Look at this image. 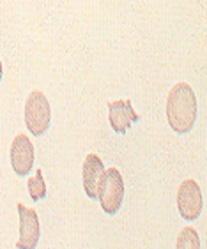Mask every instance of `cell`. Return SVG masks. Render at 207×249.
Wrapping results in <instances>:
<instances>
[{
	"label": "cell",
	"instance_id": "10",
	"mask_svg": "<svg viewBox=\"0 0 207 249\" xmlns=\"http://www.w3.org/2000/svg\"><path fill=\"white\" fill-rule=\"evenodd\" d=\"M29 195L34 201L43 200V198L46 196V184H44L41 168H38V170H36V177H32L29 180Z\"/></svg>",
	"mask_w": 207,
	"mask_h": 249
},
{
	"label": "cell",
	"instance_id": "7",
	"mask_svg": "<svg viewBox=\"0 0 207 249\" xmlns=\"http://www.w3.org/2000/svg\"><path fill=\"white\" fill-rule=\"evenodd\" d=\"M108 120L117 134H124L133 122H140V115L133 110L130 99H117L108 103Z\"/></svg>",
	"mask_w": 207,
	"mask_h": 249
},
{
	"label": "cell",
	"instance_id": "3",
	"mask_svg": "<svg viewBox=\"0 0 207 249\" xmlns=\"http://www.w3.org/2000/svg\"><path fill=\"white\" fill-rule=\"evenodd\" d=\"M97 200L108 216H113L119 212L122 200H124V178L117 168L105 170L99 187H97Z\"/></svg>",
	"mask_w": 207,
	"mask_h": 249
},
{
	"label": "cell",
	"instance_id": "11",
	"mask_svg": "<svg viewBox=\"0 0 207 249\" xmlns=\"http://www.w3.org/2000/svg\"><path fill=\"white\" fill-rule=\"evenodd\" d=\"M2 72H4V69H2V60H0V82H2Z\"/></svg>",
	"mask_w": 207,
	"mask_h": 249
},
{
	"label": "cell",
	"instance_id": "4",
	"mask_svg": "<svg viewBox=\"0 0 207 249\" xmlns=\"http://www.w3.org/2000/svg\"><path fill=\"white\" fill-rule=\"evenodd\" d=\"M202 191L195 180L188 178L177 189V211L184 221H195L202 214Z\"/></svg>",
	"mask_w": 207,
	"mask_h": 249
},
{
	"label": "cell",
	"instance_id": "8",
	"mask_svg": "<svg viewBox=\"0 0 207 249\" xmlns=\"http://www.w3.org/2000/svg\"><path fill=\"white\" fill-rule=\"evenodd\" d=\"M103 173H105V164L101 159L97 158L96 154H87L82 166V184L87 196L91 200L97 198V187L101 182Z\"/></svg>",
	"mask_w": 207,
	"mask_h": 249
},
{
	"label": "cell",
	"instance_id": "9",
	"mask_svg": "<svg viewBox=\"0 0 207 249\" xmlns=\"http://www.w3.org/2000/svg\"><path fill=\"white\" fill-rule=\"evenodd\" d=\"M175 249H200V237L193 226H184L175 242Z\"/></svg>",
	"mask_w": 207,
	"mask_h": 249
},
{
	"label": "cell",
	"instance_id": "2",
	"mask_svg": "<svg viewBox=\"0 0 207 249\" xmlns=\"http://www.w3.org/2000/svg\"><path fill=\"white\" fill-rule=\"evenodd\" d=\"M52 124V106L43 92L34 90L25 101V125L32 136L39 138Z\"/></svg>",
	"mask_w": 207,
	"mask_h": 249
},
{
	"label": "cell",
	"instance_id": "5",
	"mask_svg": "<svg viewBox=\"0 0 207 249\" xmlns=\"http://www.w3.org/2000/svg\"><path fill=\"white\" fill-rule=\"evenodd\" d=\"M19 214V239L16 242L18 249H36L41 239L38 212L34 209H27L23 203L16 205Z\"/></svg>",
	"mask_w": 207,
	"mask_h": 249
},
{
	"label": "cell",
	"instance_id": "1",
	"mask_svg": "<svg viewBox=\"0 0 207 249\" xmlns=\"http://www.w3.org/2000/svg\"><path fill=\"white\" fill-rule=\"evenodd\" d=\"M167 120L173 133L188 134L197 120V97L188 83H175L167 97Z\"/></svg>",
	"mask_w": 207,
	"mask_h": 249
},
{
	"label": "cell",
	"instance_id": "6",
	"mask_svg": "<svg viewBox=\"0 0 207 249\" xmlns=\"http://www.w3.org/2000/svg\"><path fill=\"white\" fill-rule=\"evenodd\" d=\"M11 166L18 177L29 175L34 166V145L29 136L18 134L11 143Z\"/></svg>",
	"mask_w": 207,
	"mask_h": 249
}]
</instances>
